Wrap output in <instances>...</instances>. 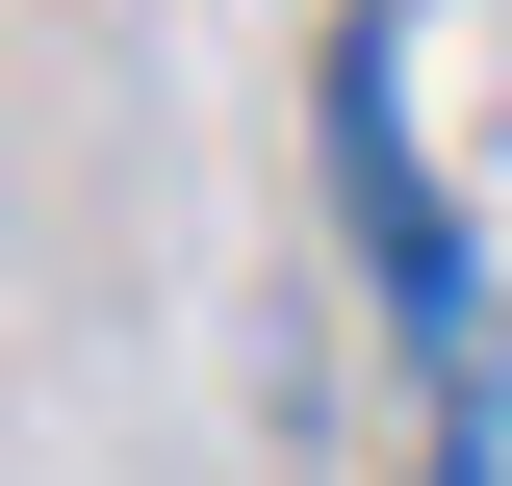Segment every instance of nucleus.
Returning a JSON list of instances; mask_svg holds the SVG:
<instances>
[{
  "instance_id": "f257e3e1",
  "label": "nucleus",
  "mask_w": 512,
  "mask_h": 486,
  "mask_svg": "<svg viewBox=\"0 0 512 486\" xmlns=\"http://www.w3.org/2000/svg\"><path fill=\"white\" fill-rule=\"evenodd\" d=\"M333 205H359L384 307H410V384H436V461L410 486H512V307H487V256H461L436 154H410V26H333Z\"/></svg>"
}]
</instances>
